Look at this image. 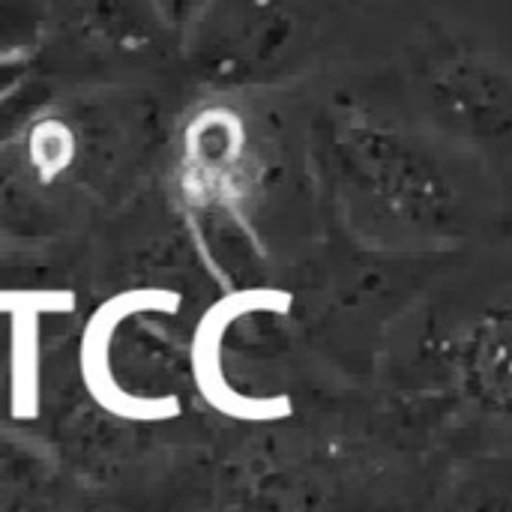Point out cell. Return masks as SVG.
<instances>
[{
  "label": "cell",
  "mask_w": 512,
  "mask_h": 512,
  "mask_svg": "<svg viewBox=\"0 0 512 512\" xmlns=\"http://www.w3.org/2000/svg\"><path fill=\"white\" fill-rule=\"evenodd\" d=\"M39 336V318H9V417L18 423H30L42 411Z\"/></svg>",
  "instance_id": "cell-1"
},
{
  "label": "cell",
  "mask_w": 512,
  "mask_h": 512,
  "mask_svg": "<svg viewBox=\"0 0 512 512\" xmlns=\"http://www.w3.org/2000/svg\"><path fill=\"white\" fill-rule=\"evenodd\" d=\"M75 312V294L63 288H0V318L15 315H69Z\"/></svg>",
  "instance_id": "cell-2"
}]
</instances>
